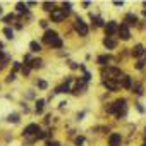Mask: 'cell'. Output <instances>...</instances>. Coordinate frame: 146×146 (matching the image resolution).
<instances>
[{
  "label": "cell",
  "mask_w": 146,
  "mask_h": 146,
  "mask_svg": "<svg viewBox=\"0 0 146 146\" xmlns=\"http://www.w3.org/2000/svg\"><path fill=\"white\" fill-rule=\"evenodd\" d=\"M105 110H107L108 113H115V108H113V105H108V107H107Z\"/></svg>",
  "instance_id": "33"
},
{
  "label": "cell",
  "mask_w": 146,
  "mask_h": 146,
  "mask_svg": "<svg viewBox=\"0 0 146 146\" xmlns=\"http://www.w3.org/2000/svg\"><path fill=\"white\" fill-rule=\"evenodd\" d=\"M90 17H91V21L95 23V26H96V28H102V26H105V21H103L102 17H98V16H93V14H90Z\"/></svg>",
  "instance_id": "13"
},
{
  "label": "cell",
  "mask_w": 146,
  "mask_h": 146,
  "mask_svg": "<svg viewBox=\"0 0 146 146\" xmlns=\"http://www.w3.org/2000/svg\"><path fill=\"white\" fill-rule=\"evenodd\" d=\"M143 16H144V17H146V9H144V11H143Z\"/></svg>",
  "instance_id": "41"
},
{
  "label": "cell",
  "mask_w": 146,
  "mask_h": 146,
  "mask_svg": "<svg viewBox=\"0 0 146 146\" xmlns=\"http://www.w3.org/2000/svg\"><path fill=\"white\" fill-rule=\"evenodd\" d=\"M57 36H58V35H57V31L46 29V31H45V35H43V41H45L46 45H50V41H53V40H55Z\"/></svg>",
  "instance_id": "8"
},
{
  "label": "cell",
  "mask_w": 146,
  "mask_h": 146,
  "mask_svg": "<svg viewBox=\"0 0 146 146\" xmlns=\"http://www.w3.org/2000/svg\"><path fill=\"white\" fill-rule=\"evenodd\" d=\"M45 103H46L45 100H36V112H38V113H41V112H43Z\"/></svg>",
  "instance_id": "21"
},
{
  "label": "cell",
  "mask_w": 146,
  "mask_h": 146,
  "mask_svg": "<svg viewBox=\"0 0 146 146\" xmlns=\"http://www.w3.org/2000/svg\"><path fill=\"white\" fill-rule=\"evenodd\" d=\"M103 86H105L108 91H117V88H119V83H117L115 79H105V81H103Z\"/></svg>",
  "instance_id": "9"
},
{
  "label": "cell",
  "mask_w": 146,
  "mask_h": 146,
  "mask_svg": "<svg viewBox=\"0 0 146 146\" xmlns=\"http://www.w3.org/2000/svg\"><path fill=\"white\" fill-rule=\"evenodd\" d=\"M143 53H144V46H143V45H136V46L132 48V55H134V57H141Z\"/></svg>",
  "instance_id": "15"
},
{
  "label": "cell",
  "mask_w": 146,
  "mask_h": 146,
  "mask_svg": "<svg viewBox=\"0 0 146 146\" xmlns=\"http://www.w3.org/2000/svg\"><path fill=\"white\" fill-rule=\"evenodd\" d=\"M83 143H84V137H76V144L78 146H81Z\"/></svg>",
  "instance_id": "36"
},
{
  "label": "cell",
  "mask_w": 146,
  "mask_h": 146,
  "mask_svg": "<svg viewBox=\"0 0 146 146\" xmlns=\"http://www.w3.org/2000/svg\"><path fill=\"white\" fill-rule=\"evenodd\" d=\"M43 9L52 14V12L55 11V4H53V2H43Z\"/></svg>",
  "instance_id": "16"
},
{
  "label": "cell",
  "mask_w": 146,
  "mask_h": 146,
  "mask_svg": "<svg viewBox=\"0 0 146 146\" xmlns=\"http://www.w3.org/2000/svg\"><path fill=\"white\" fill-rule=\"evenodd\" d=\"M4 35H5L9 40H12V38H14V31H12L9 26H7V28H4Z\"/></svg>",
  "instance_id": "23"
},
{
  "label": "cell",
  "mask_w": 146,
  "mask_h": 146,
  "mask_svg": "<svg viewBox=\"0 0 146 146\" xmlns=\"http://www.w3.org/2000/svg\"><path fill=\"white\" fill-rule=\"evenodd\" d=\"M65 12H64V9H55L52 14H50V17H52V21L53 23H62L64 19H65Z\"/></svg>",
  "instance_id": "4"
},
{
  "label": "cell",
  "mask_w": 146,
  "mask_h": 146,
  "mask_svg": "<svg viewBox=\"0 0 146 146\" xmlns=\"http://www.w3.org/2000/svg\"><path fill=\"white\" fill-rule=\"evenodd\" d=\"M141 146H146V141H144V143H143V144H141Z\"/></svg>",
  "instance_id": "42"
},
{
  "label": "cell",
  "mask_w": 146,
  "mask_h": 146,
  "mask_svg": "<svg viewBox=\"0 0 146 146\" xmlns=\"http://www.w3.org/2000/svg\"><path fill=\"white\" fill-rule=\"evenodd\" d=\"M132 90H134V93H136L137 96H141V95H143V88H141V84H136V86H132Z\"/></svg>",
  "instance_id": "26"
},
{
  "label": "cell",
  "mask_w": 146,
  "mask_h": 146,
  "mask_svg": "<svg viewBox=\"0 0 146 146\" xmlns=\"http://www.w3.org/2000/svg\"><path fill=\"white\" fill-rule=\"evenodd\" d=\"M62 9H64V12L69 16V12H70V2H64V4H62Z\"/></svg>",
  "instance_id": "25"
},
{
  "label": "cell",
  "mask_w": 146,
  "mask_h": 146,
  "mask_svg": "<svg viewBox=\"0 0 146 146\" xmlns=\"http://www.w3.org/2000/svg\"><path fill=\"white\" fill-rule=\"evenodd\" d=\"M40 24H41V28H46L48 26V21H40Z\"/></svg>",
  "instance_id": "38"
},
{
  "label": "cell",
  "mask_w": 146,
  "mask_h": 146,
  "mask_svg": "<svg viewBox=\"0 0 146 146\" xmlns=\"http://www.w3.org/2000/svg\"><path fill=\"white\" fill-rule=\"evenodd\" d=\"M90 79H91V74H90V72H84V78H83V81H84V83H88Z\"/></svg>",
  "instance_id": "32"
},
{
  "label": "cell",
  "mask_w": 146,
  "mask_h": 146,
  "mask_svg": "<svg viewBox=\"0 0 146 146\" xmlns=\"http://www.w3.org/2000/svg\"><path fill=\"white\" fill-rule=\"evenodd\" d=\"M14 79H16V74H14V72H11V74L7 76V83H12Z\"/></svg>",
  "instance_id": "31"
},
{
  "label": "cell",
  "mask_w": 146,
  "mask_h": 146,
  "mask_svg": "<svg viewBox=\"0 0 146 146\" xmlns=\"http://www.w3.org/2000/svg\"><path fill=\"white\" fill-rule=\"evenodd\" d=\"M117 35H119L122 40H129V38H131V31H129V26H125V24L122 23V24L119 26V33H117Z\"/></svg>",
  "instance_id": "5"
},
{
  "label": "cell",
  "mask_w": 146,
  "mask_h": 146,
  "mask_svg": "<svg viewBox=\"0 0 146 146\" xmlns=\"http://www.w3.org/2000/svg\"><path fill=\"white\" fill-rule=\"evenodd\" d=\"M45 146H60V143H58V141H52V139H50V141H46V143H45Z\"/></svg>",
  "instance_id": "29"
},
{
  "label": "cell",
  "mask_w": 146,
  "mask_h": 146,
  "mask_svg": "<svg viewBox=\"0 0 146 146\" xmlns=\"http://www.w3.org/2000/svg\"><path fill=\"white\" fill-rule=\"evenodd\" d=\"M103 45H105V48H107V50H113V48L117 46V41H115L113 38H110V36H107V38L103 40Z\"/></svg>",
  "instance_id": "10"
},
{
  "label": "cell",
  "mask_w": 146,
  "mask_h": 146,
  "mask_svg": "<svg viewBox=\"0 0 146 146\" xmlns=\"http://www.w3.org/2000/svg\"><path fill=\"white\" fill-rule=\"evenodd\" d=\"M144 134H146V127H144Z\"/></svg>",
  "instance_id": "44"
},
{
  "label": "cell",
  "mask_w": 146,
  "mask_h": 146,
  "mask_svg": "<svg viewBox=\"0 0 146 146\" xmlns=\"http://www.w3.org/2000/svg\"><path fill=\"white\" fill-rule=\"evenodd\" d=\"M12 67H14V70H19V69H21V62H14Z\"/></svg>",
  "instance_id": "35"
},
{
  "label": "cell",
  "mask_w": 146,
  "mask_h": 146,
  "mask_svg": "<svg viewBox=\"0 0 146 146\" xmlns=\"http://www.w3.org/2000/svg\"><path fill=\"white\" fill-rule=\"evenodd\" d=\"M0 48H2V43H0Z\"/></svg>",
  "instance_id": "45"
},
{
  "label": "cell",
  "mask_w": 146,
  "mask_h": 146,
  "mask_svg": "<svg viewBox=\"0 0 146 146\" xmlns=\"http://www.w3.org/2000/svg\"><path fill=\"white\" fill-rule=\"evenodd\" d=\"M7 120H9V122H17V120H19V115H17V113H12V115H9Z\"/></svg>",
  "instance_id": "28"
},
{
  "label": "cell",
  "mask_w": 146,
  "mask_h": 146,
  "mask_svg": "<svg viewBox=\"0 0 146 146\" xmlns=\"http://www.w3.org/2000/svg\"><path fill=\"white\" fill-rule=\"evenodd\" d=\"M86 90V83L84 81H81V83H78L76 84V88H74V91H72V93H74V95H79V93H83Z\"/></svg>",
  "instance_id": "14"
},
{
  "label": "cell",
  "mask_w": 146,
  "mask_h": 146,
  "mask_svg": "<svg viewBox=\"0 0 146 146\" xmlns=\"http://www.w3.org/2000/svg\"><path fill=\"white\" fill-rule=\"evenodd\" d=\"M102 78H103V81H105V79H115V81H119V79H120V70H119L117 67L102 69Z\"/></svg>",
  "instance_id": "1"
},
{
  "label": "cell",
  "mask_w": 146,
  "mask_h": 146,
  "mask_svg": "<svg viewBox=\"0 0 146 146\" xmlns=\"http://www.w3.org/2000/svg\"><path fill=\"white\" fill-rule=\"evenodd\" d=\"M16 9H17V12H28V4L19 2V4L16 5Z\"/></svg>",
  "instance_id": "22"
},
{
  "label": "cell",
  "mask_w": 146,
  "mask_h": 146,
  "mask_svg": "<svg viewBox=\"0 0 146 146\" xmlns=\"http://www.w3.org/2000/svg\"><path fill=\"white\" fill-rule=\"evenodd\" d=\"M120 143H122V136H120V134H117V132L110 134V137H108V146H120Z\"/></svg>",
  "instance_id": "7"
},
{
  "label": "cell",
  "mask_w": 146,
  "mask_h": 146,
  "mask_svg": "<svg viewBox=\"0 0 146 146\" xmlns=\"http://www.w3.org/2000/svg\"><path fill=\"white\" fill-rule=\"evenodd\" d=\"M113 5H115V7H122L124 4H122V2H113Z\"/></svg>",
  "instance_id": "40"
},
{
  "label": "cell",
  "mask_w": 146,
  "mask_h": 146,
  "mask_svg": "<svg viewBox=\"0 0 146 146\" xmlns=\"http://www.w3.org/2000/svg\"><path fill=\"white\" fill-rule=\"evenodd\" d=\"M108 60H110V58H108L107 55H102V57H98V64H100V65H107V64H108Z\"/></svg>",
  "instance_id": "24"
},
{
  "label": "cell",
  "mask_w": 146,
  "mask_h": 146,
  "mask_svg": "<svg viewBox=\"0 0 146 146\" xmlns=\"http://www.w3.org/2000/svg\"><path fill=\"white\" fill-rule=\"evenodd\" d=\"M144 64H146V62H143V60H139V62L136 64V69H143V67H144Z\"/></svg>",
  "instance_id": "34"
},
{
  "label": "cell",
  "mask_w": 146,
  "mask_h": 146,
  "mask_svg": "<svg viewBox=\"0 0 146 146\" xmlns=\"http://www.w3.org/2000/svg\"><path fill=\"white\" fill-rule=\"evenodd\" d=\"M70 69H78V64L76 62H70Z\"/></svg>",
  "instance_id": "39"
},
{
  "label": "cell",
  "mask_w": 146,
  "mask_h": 146,
  "mask_svg": "<svg viewBox=\"0 0 146 146\" xmlns=\"http://www.w3.org/2000/svg\"><path fill=\"white\" fill-rule=\"evenodd\" d=\"M41 64H43V60H41V58H33V60H31V64H29V67H31V69H40V67H41Z\"/></svg>",
  "instance_id": "17"
},
{
  "label": "cell",
  "mask_w": 146,
  "mask_h": 146,
  "mask_svg": "<svg viewBox=\"0 0 146 146\" xmlns=\"http://www.w3.org/2000/svg\"><path fill=\"white\" fill-rule=\"evenodd\" d=\"M38 86H40L41 90H45V88H48V83H46V81H38Z\"/></svg>",
  "instance_id": "30"
},
{
  "label": "cell",
  "mask_w": 146,
  "mask_h": 146,
  "mask_svg": "<svg viewBox=\"0 0 146 146\" xmlns=\"http://www.w3.org/2000/svg\"><path fill=\"white\" fill-rule=\"evenodd\" d=\"M119 81H120V86H122V88H125V90L132 88V79H131L129 76H122Z\"/></svg>",
  "instance_id": "11"
},
{
  "label": "cell",
  "mask_w": 146,
  "mask_h": 146,
  "mask_svg": "<svg viewBox=\"0 0 146 146\" xmlns=\"http://www.w3.org/2000/svg\"><path fill=\"white\" fill-rule=\"evenodd\" d=\"M50 46H52V48H60V46H62V40H60V36H57L53 41H50Z\"/></svg>",
  "instance_id": "18"
},
{
  "label": "cell",
  "mask_w": 146,
  "mask_h": 146,
  "mask_svg": "<svg viewBox=\"0 0 146 146\" xmlns=\"http://www.w3.org/2000/svg\"><path fill=\"white\" fill-rule=\"evenodd\" d=\"M38 132H40V125L38 124H29V125L24 127V136H33V134L38 136Z\"/></svg>",
  "instance_id": "6"
},
{
  "label": "cell",
  "mask_w": 146,
  "mask_h": 146,
  "mask_svg": "<svg viewBox=\"0 0 146 146\" xmlns=\"http://www.w3.org/2000/svg\"><path fill=\"white\" fill-rule=\"evenodd\" d=\"M117 33H119V24H117L115 21H108V23L105 24V35L110 36V38H113Z\"/></svg>",
  "instance_id": "2"
},
{
  "label": "cell",
  "mask_w": 146,
  "mask_h": 146,
  "mask_svg": "<svg viewBox=\"0 0 146 146\" xmlns=\"http://www.w3.org/2000/svg\"><path fill=\"white\" fill-rule=\"evenodd\" d=\"M12 21H14V14H9V16L4 17V23H5V24H11Z\"/></svg>",
  "instance_id": "27"
},
{
  "label": "cell",
  "mask_w": 146,
  "mask_h": 146,
  "mask_svg": "<svg viewBox=\"0 0 146 146\" xmlns=\"http://www.w3.org/2000/svg\"><path fill=\"white\" fill-rule=\"evenodd\" d=\"M136 108H137V110H139V112H141V113H144V108H143V107H141V103H136Z\"/></svg>",
  "instance_id": "37"
},
{
  "label": "cell",
  "mask_w": 146,
  "mask_h": 146,
  "mask_svg": "<svg viewBox=\"0 0 146 146\" xmlns=\"http://www.w3.org/2000/svg\"><path fill=\"white\" fill-rule=\"evenodd\" d=\"M69 91H70V88H69V84H65V83L55 90V93H69Z\"/></svg>",
  "instance_id": "19"
},
{
  "label": "cell",
  "mask_w": 146,
  "mask_h": 146,
  "mask_svg": "<svg viewBox=\"0 0 146 146\" xmlns=\"http://www.w3.org/2000/svg\"><path fill=\"white\" fill-rule=\"evenodd\" d=\"M136 23H137V17H136L134 14H127L125 19H124V24H125V26H132V24H136Z\"/></svg>",
  "instance_id": "12"
},
{
  "label": "cell",
  "mask_w": 146,
  "mask_h": 146,
  "mask_svg": "<svg viewBox=\"0 0 146 146\" xmlns=\"http://www.w3.org/2000/svg\"><path fill=\"white\" fill-rule=\"evenodd\" d=\"M0 14H2V7H0Z\"/></svg>",
  "instance_id": "43"
},
{
  "label": "cell",
  "mask_w": 146,
  "mask_h": 146,
  "mask_svg": "<svg viewBox=\"0 0 146 146\" xmlns=\"http://www.w3.org/2000/svg\"><path fill=\"white\" fill-rule=\"evenodd\" d=\"M76 31L79 33V36H86V35H88V31H90V29H88V26H86V23H84L83 19H79V17L76 19Z\"/></svg>",
  "instance_id": "3"
},
{
  "label": "cell",
  "mask_w": 146,
  "mask_h": 146,
  "mask_svg": "<svg viewBox=\"0 0 146 146\" xmlns=\"http://www.w3.org/2000/svg\"><path fill=\"white\" fill-rule=\"evenodd\" d=\"M29 48H31V52H40L41 50V45L38 41H31L29 43Z\"/></svg>",
  "instance_id": "20"
}]
</instances>
